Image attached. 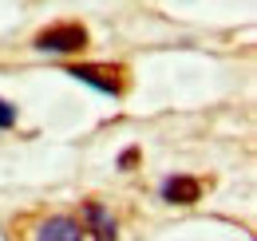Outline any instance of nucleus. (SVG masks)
<instances>
[{"label": "nucleus", "mask_w": 257, "mask_h": 241, "mask_svg": "<svg viewBox=\"0 0 257 241\" xmlns=\"http://www.w3.org/2000/svg\"><path fill=\"white\" fill-rule=\"evenodd\" d=\"M83 221L91 225L95 241H115V217L103 210L99 202H87V206H83Z\"/></svg>", "instance_id": "nucleus-4"}, {"label": "nucleus", "mask_w": 257, "mask_h": 241, "mask_svg": "<svg viewBox=\"0 0 257 241\" xmlns=\"http://www.w3.org/2000/svg\"><path fill=\"white\" fill-rule=\"evenodd\" d=\"M16 123V107H8L4 99H0V127H12Z\"/></svg>", "instance_id": "nucleus-6"}, {"label": "nucleus", "mask_w": 257, "mask_h": 241, "mask_svg": "<svg viewBox=\"0 0 257 241\" xmlns=\"http://www.w3.org/2000/svg\"><path fill=\"white\" fill-rule=\"evenodd\" d=\"M36 48H44V52H79V48H87V28H83V24L44 28L36 36Z\"/></svg>", "instance_id": "nucleus-1"}, {"label": "nucleus", "mask_w": 257, "mask_h": 241, "mask_svg": "<svg viewBox=\"0 0 257 241\" xmlns=\"http://www.w3.org/2000/svg\"><path fill=\"white\" fill-rule=\"evenodd\" d=\"M67 75H75L79 83H91V87L107 91V95H119V91H123V71H119V67H99V63H79V67H71Z\"/></svg>", "instance_id": "nucleus-2"}, {"label": "nucleus", "mask_w": 257, "mask_h": 241, "mask_svg": "<svg viewBox=\"0 0 257 241\" xmlns=\"http://www.w3.org/2000/svg\"><path fill=\"white\" fill-rule=\"evenodd\" d=\"M40 241H83V229H79V221H71V217H52V221L40 229Z\"/></svg>", "instance_id": "nucleus-5"}, {"label": "nucleus", "mask_w": 257, "mask_h": 241, "mask_svg": "<svg viewBox=\"0 0 257 241\" xmlns=\"http://www.w3.org/2000/svg\"><path fill=\"white\" fill-rule=\"evenodd\" d=\"M162 198H166V202H174V206H190V202L202 198V182H198V178H186V174L166 178V182H162Z\"/></svg>", "instance_id": "nucleus-3"}]
</instances>
